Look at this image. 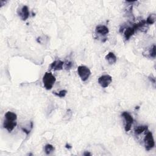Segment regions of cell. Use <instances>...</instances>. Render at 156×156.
Returning a JSON list of instances; mask_svg holds the SVG:
<instances>
[{
  "label": "cell",
  "mask_w": 156,
  "mask_h": 156,
  "mask_svg": "<svg viewBox=\"0 0 156 156\" xmlns=\"http://www.w3.org/2000/svg\"><path fill=\"white\" fill-rule=\"evenodd\" d=\"M56 77L52 73L46 72L43 77V83L45 89L48 90H51L56 82Z\"/></svg>",
  "instance_id": "cell-1"
},
{
  "label": "cell",
  "mask_w": 156,
  "mask_h": 156,
  "mask_svg": "<svg viewBox=\"0 0 156 156\" xmlns=\"http://www.w3.org/2000/svg\"><path fill=\"white\" fill-rule=\"evenodd\" d=\"M77 73L82 81H86L91 75V71L90 69L88 67L83 65L78 67Z\"/></svg>",
  "instance_id": "cell-2"
},
{
  "label": "cell",
  "mask_w": 156,
  "mask_h": 156,
  "mask_svg": "<svg viewBox=\"0 0 156 156\" xmlns=\"http://www.w3.org/2000/svg\"><path fill=\"white\" fill-rule=\"evenodd\" d=\"M144 141L145 143L146 149L147 151H149L154 148L155 146V142L153 136V134L151 132H148L147 133L144 138Z\"/></svg>",
  "instance_id": "cell-3"
},
{
  "label": "cell",
  "mask_w": 156,
  "mask_h": 156,
  "mask_svg": "<svg viewBox=\"0 0 156 156\" xmlns=\"http://www.w3.org/2000/svg\"><path fill=\"white\" fill-rule=\"evenodd\" d=\"M112 81V78L110 75H102L98 79V83L103 88H106Z\"/></svg>",
  "instance_id": "cell-4"
},
{
  "label": "cell",
  "mask_w": 156,
  "mask_h": 156,
  "mask_svg": "<svg viewBox=\"0 0 156 156\" xmlns=\"http://www.w3.org/2000/svg\"><path fill=\"white\" fill-rule=\"evenodd\" d=\"M121 115L124 117L126 121V124L125 126V131L126 132H128L131 130V126L134 122L132 116L130 115L128 112H123Z\"/></svg>",
  "instance_id": "cell-5"
},
{
  "label": "cell",
  "mask_w": 156,
  "mask_h": 156,
  "mask_svg": "<svg viewBox=\"0 0 156 156\" xmlns=\"http://www.w3.org/2000/svg\"><path fill=\"white\" fill-rule=\"evenodd\" d=\"M17 126V123L15 122V121H8L6 120V121H4V124H3V126L4 128H6L8 132H12L15 127Z\"/></svg>",
  "instance_id": "cell-6"
},
{
  "label": "cell",
  "mask_w": 156,
  "mask_h": 156,
  "mask_svg": "<svg viewBox=\"0 0 156 156\" xmlns=\"http://www.w3.org/2000/svg\"><path fill=\"white\" fill-rule=\"evenodd\" d=\"M64 62L61 60H55L51 64V68L54 70H61L63 69Z\"/></svg>",
  "instance_id": "cell-7"
},
{
  "label": "cell",
  "mask_w": 156,
  "mask_h": 156,
  "mask_svg": "<svg viewBox=\"0 0 156 156\" xmlns=\"http://www.w3.org/2000/svg\"><path fill=\"white\" fill-rule=\"evenodd\" d=\"M19 15L21 17V19L23 21L26 20L29 16V9L28 6H24L22 9H21V12H20Z\"/></svg>",
  "instance_id": "cell-8"
},
{
  "label": "cell",
  "mask_w": 156,
  "mask_h": 156,
  "mask_svg": "<svg viewBox=\"0 0 156 156\" xmlns=\"http://www.w3.org/2000/svg\"><path fill=\"white\" fill-rule=\"evenodd\" d=\"M109 29H108V28L106 27V26L99 25L96 28V32L98 34H100L102 36L106 35V34L109 33Z\"/></svg>",
  "instance_id": "cell-9"
},
{
  "label": "cell",
  "mask_w": 156,
  "mask_h": 156,
  "mask_svg": "<svg viewBox=\"0 0 156 156\" xmlns=\"http://www.w3.org/2000/svg\"><path fill=\"white\" fill-rule=\"evenodd\" d=\"M105 59L110 65L114 64L116 62V56L114 54V53H112V52H110V53H109L106 56Z\"/></svg>",
  "instance_id": "cell-10"
},
{
  "label": "cell",
  "mask_w": 156,
  "mask_h": 156,
  "mask_svg": "<svg viewBox=\"0 0 156 156\" xmlns=\"http://www.w3.org/2000/svg\"><path fill=\"white\" fill-rule=\"evenodd\" d=\"M136 32V30L134 29V28L133 27H129L128 28L126 29V31L124 32V37L126 40H129V39L131 38L134 33Z\"/></svg>",
  "instance_id": "cell-11"
},
{
  "label": "cell",
  "mask_w": 156,
  "mask_h": 156,
  "mask_svg": "<svg viewBox=\"0 0 156 156\" xmlns=\"http://www.w3.org/2000/svg\"><path fill=\"white\" fill-rule=\"evenodd\" d=\"M5 117L7 120L11 121H15L17 119V115L12 112H7L5 114Z\"/></svg>",
  "instance_id": "cell-12"
},
{
  "label": "cell",
  "mask_w": 156,
  "mask_h": 156,
  "mask_svg": "<svg viewBox=\"0 0 156 156\" xmlns=\"http://www.w3.org/2000/svg\"><path fill=\"white\" fill-rule=\"evenodd\" d=\"M147 129H148V126H138L135 129V132L136 134L138 135V134H140L142 132L146 131Z\"/></svg>",
  "instance_id": "cell-13"
},
{
  "label": "cell",
  "mask_w": 156,
  "mask_h": 156,
  "mask_svg": "<svg viewBox=\"0 0 156 156\" xmlns=\"http://www.w3.org/2000/svg\"><path fill=\"white\" fill-rule=\"evenodd\" d=\"M155 19H156L155 14H151L148 17V19H147V20H146V23L148 24H154L155 23Z\"/></svg>",
  "instance_id": "cell-14"
},
{
  "label": "cell",
  "mask_w": 156,
  "mask_h": 156,
  "mask_svg": "<svg viewBox=\"0 0 156 156\" xmlns=\"http://www.w3.org/2000/svg\"><path fill=\"white\" fill-rule=\"evenodd\" d=\"M54 150V148L53 145L48 144L45 146V151L46 154H50Z\"/></svg>",
  "instance_id": "cell-15"
},
{
  "label": "cell",
  "mask_w": 156,
  "mask_h": 156,
  "mask_svg": "<svg viewBox=\"0 0 156 156\" xmlns=\"http://www.w3.org/2000/svg\"><path fill=\"white\" fill-rule=\"evenodd\" d=\"M67 93V91L65 90H62L61 91H60L59 93H56V92H53V94H54L56 96H58L60 98H63L65 97V95Z\"/></svg>",
  "instance_id": "cell-16"
},
{
  "label": "cell",
  "mask_w": 156,
  "mask_h": 156,
  "mask_svg": "<svg viewBox=\"0 0 156 156\" xmlns=\"http://www.w3.org/2000/svg\"><path fill=\"white\" fill-rule=\"evenodd\" d=\"M149 53H150V56H151V57L155 58V46L154 45L151 48Z\"/></svg>",
  "instance_id": "cell-17"
},
{
  "label": "cell",
  "mask_w": 156,
  "mask_h": 156,
  "mask_svg": "<svg viewBox=\"0 0 156 156\" xmlns=\"http://www.w3.org/2000/svg\"><path fill=\"white\" fill-rule=\"evenodd\" d=\"M72 62H67L65 63V68L66 70H70V69L72 67Z\"/></svg>",
  "instance_id": "cell-18"
},
{
  "label": "cell",
  "mask_w": 156,
  "mask_h": 156,
  "mask_svg": "<svg viewBox=\"0 0 156 156\" xmlns=\"http://www.w3.org/2000/svg\"><path fill=\"white\" fill-rule=\"evenodd\" d=\"M65 147H66V148H67V149H71L72 148V147L70 145H68V144L66 145Z\"/></svg>",
  "instance_id": "cell-19"
},
{
  "label": "cell",
  "mask_w": 156,
  "mask_h": 156,
  "mask_svg": "<svg viewBox=\"0 0 156 156\" xmlns=\"http://www.w3.org/2000/svg\"><path fill=\"white\" fill-rule=\"evenodd\" d=\"M84 155L85 156H87V155H91V154L89 152H85Z\"/></svg>",
  "instance_id": "cell-20"
}]
</instances>
